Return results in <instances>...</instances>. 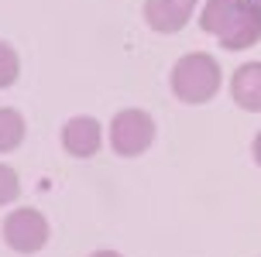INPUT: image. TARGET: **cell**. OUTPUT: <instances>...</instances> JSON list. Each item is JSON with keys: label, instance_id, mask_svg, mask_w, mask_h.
<instances>
[{"label": "cell", "instance_id": "1", "mask_svg": "<svg viewBox=\"0 0 261 257\" xmlns=\"http://www.w3.org/2000/svg\"><path fill=\"white\" fill-rule=\"evenodd\" d=\"M199 27L227 51H244L261 38V0H206Z\"/></svg>", "mask_w": 261, "mask_h": 257}, {"label": "cell", "instance_id": "12", "mask_svg": "<svg viewBox=\"0 0 261 257\" xmlns=\"http://www.w3.org/2000/svg\"><path fill=\"white\" fill-rule=\"evenodd\" d=\"M90 257H124V254H120V250H93Z\"/></svg>", "mask_w": 261, "mask_h": 257}, {"label": "cell", "instance_id": "11", "mask_svg": "<svg viewBox=\"0 0 261 257\" xmlns=\"http://www.w3.org/2000/svg\"><path fill=\"white\" fill-rule=\"evenodd\" d=\"M251 154H254V165L261 168V130L254 134V141H251Z\"/></svg>", "mask_w": 261, "mask_h": 257}, {"label": "cell", "instance_id": "3", "mask_svg": "<svg viewBox=\"0 0 261 257\" xmlns=\"http://www.w3.org/2000/svg\"><path fill=\"white\" fill-rule=\"evenodd\" d=\"M155 144V117L148 110L127 106L110 120V151L117 158H141Z\"/></svg>", "mask_w": 261, "mask_h": 257}, {"label": "cell", "instance_id": "10", "mask_svg": "<svg viewBox=\"0 0 261 257\" xmlns=\"http://www.w3.org/2000/svg\"><path fill=\"white\" fill-rule=\"evenodd\" d=\"M17 195H21V179H17V172H14L11 165H0V206L17 203Z\"/></svg>", "mask_w": 261, "mask_h": 257}, {"label": "cell", "instance_id": "9", "mask_svg": "<svg viewBox=\"0 0 261 257\" xmlns=\"http://www.w3.org/2000/svg\"><path fill=\"white\" fill-rule=\"evenodd\" d=\"M17 76H21V59H17V51L7 41H0V90L14 86Z\"/></svg>", "mask_w": 261, "mask_h": 257}, {"label": "cell", "instance_id": "2", "mask_svg": "<svg viewBox=\"0 0 261 257\" xmlns=\"http://www.w3.org/2000/svg\"><path fill=\"white\" fill-rule=\"evenodd\" d=\"M169 86H172V96L179 103L203 106V103H210L220 93L223 72H220V65H217L213 55H206V51H189V55H182L179 62L172 65Z\"/></svg>", "mask_w": 261, "mask_h": 257}, {"label": "cell", "instance_id": "4", "mask_svg": "<svg viewBox=\"0 0 261 257\" xmlns=\"http://www.w3.org/2000/svg\"><path fill=\"white\" fill-rule=\"evenodd\" d=\"M0 233H4V244L11 247L14 254H38L41 247L48 244L52 226H48L45 213L31 209V206H17V209L7 213Z\"/></svg>", "mask_w": 261, "mask_h": 257}, {"label": "cell", "instance_id": "5", "mask_svg": "<svg viewBox=\"0 0 261 257\" xmlns=\"http://www.w3.org/2000/svg\"><path fill=\"white\" fill-rule=\"evenodd\" d=\"M199 0H144V24L158 35H175L189 24Z\"/></svg>", "mask_w": 261, "mask_h": 257}, {"label": "cell", "instance_id": "7", "mask_svg": "<svg viewBox=\"0 0 261 257\" xmlns=\"http://www.w3.org/2000/svg\"><path fill=\"white\" fill-rule=\"evenodd\" d=\"M230 100L248 113H261V62H244L234 69Z\"/></svg>", "mask_w": 261, "mask_h": 257}, {"label": "cell", "instance_id": "6", "mask_svg": "<svg viewBox=\"0 0 261 257\" xmlns=\"http://www.w3.org/2000/svg\"><path fill=\"white\" fill-rule=\"evenodd\" d=\"M62 151L72 158H93V154L103 148V127L96 117H72L65 120L62 127Z\"/></svg>", "mask_w": 261, "mask_h": 257}, {"label": "cell", "instance_id": "8", "mask_svg": "<svg viewBox=\"0 0 261 257\" xmlns=\"http://www.w3.org/2000/svg\"><path fill=\"white\" fill-rule=\"evenodd\" d=\"M24 134H28V124L21 110L14 106H0V154H11L24 144Z\"/></svg>", "mask_w": 261, "mask_h": 257}]
</instances>
